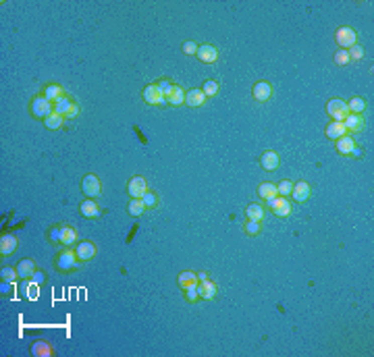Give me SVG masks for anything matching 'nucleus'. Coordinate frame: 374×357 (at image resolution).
Segmentation results:
<instances>
[{
	"label": "nucleus",
	"mask_w": 374,
	"mask_h": 357,
	"mask_svg": "<svg viewBox=\"0 0 374 357\" xmlns=\"http://www.w3.org/2000/svg\"><path fill=\"white\" fill-rule=\"evenodd\" d=\"M245 218H247V220H258V222H262L264 218H266V210H264L262 204H249V206L245 208Z\"/></svg>",
	"instance_id": "5701e85b"
},
{
	"label": "nucleus",
	"mask_w": 374,
	"mask_h": 357,
	"mask_svg": "<svg viewBox=\"0 0 374 357\" xmlns=\"http://www.w3.org/2000/svg\"><path fill=\"white\" fill-rule=\"evenodd\" d=\"M258 195H260L264 201H268V199L276 197V195H278V191H276V183H270V181L260 183V185H258Z\"/></svg>",
	"instance_id": "a878e982"
},
{
	"label": "nucleus",
	"mask_w": 374,
	"mask_h": 357,
	"mask_svg": "<svg viewBox=\"0 0 374 357\" xmlns=\"http://www.w3.org/2000/svg\"><path fill=\"white\" fill-rule=\"evenodd\" d=\"M15 250H17V237H13V235L0 237V256L9 258L11 254H15Z\"/></svg>",
	"instance_id": "4be33fe9"
},
{
	"label": "nucleus",
	"mask_w": 374,
	"mask_h": 357,
	"mask_svg": "<svg viewBox=\"0 0 374 357\" xmlns=\"http://www.w3.org/2000/svg\"><path fill=\"white\" fill-rule=\"evenodd\" d=\"M198 46H200V44H196V42H192V40H187V42H183L181 50H183V54L192 56V54H196V52H198Z\"/></svg>",
	"instance_id": "37998d69"
},
{
	"label": "nucleus",
	"mask_w": 374,
	"mask_h": 357,
	"mask_svg": "<svg viewBox=\"0 0 374 357\" xmlns=\"http://www.w3.org/2000/svg\"><path fill=\"white\" fill-rule=\"evenodd\" d=\"M183 297H185V301H187V303H196V301H200V295H198V285H192V287L183 289Z\"/></svg>",
	"instance_id": "e433bc0d"
},
{
	"label": "nucleus",
	"mask_w": 374,
	"mask_h": 357,
	"mask_svg": "<svg viewBox=\"0 0 374 357\" xmlns=\"http://www.w3.org/2000/svg\"><path fill=\"white\" fill-rule=\"evenodd\" d=\"M196 56L204 65H214L216 60H218V50H216V46H212V44H200Z\"/></svg>",
	"instance_id": "ddd939ff"
},
{
	"label": "nucleus",
	"mask_w": 374,
	"mask_h": 357,
	"mask_svg": "<svg viewBox=\"0 0 374 357\" xmlns=\"http://www.w3.org/2000/svg\"><path fill=\"white\" fill-rule=\"evenodd\" d=\"M146 191H148V183H146L144 177L135 175V177L129 179V183H127V193L131 195V199H142V195H144Z\"/></svg>",
	"instance_id": "9d476101"
},
{
	"label": "nucleus",
	"mask_w": 374,
	"mask_h": 357,
	"mask_svg": "<svg viewBox=\"0 0 374 357\" xmlns=\"http://www.w3.org/2000/svg\"><path fill=\"white\" fill-rule=\"evenodd\" d=\"M347 131H345V125H343L341 121H331L329 125H326V129H324V135L329 137V139H333V142H337L339 137H343Z\"/></svg>",
	"instance_id": "412c9836"
},
{
	"label": "nucleus",
	"mask_w": 374,
	"mask_h": 357,
	"mask_svg": "<svg viewBox=\"0 0 374 357\" xmlns=\"http://www.w3.org/2000/svg\"><path fill=\"white\" fill-rule=\"evenodd\" d=\"M335 42L337 46H341V50H349L351 46L357 44V32L349 25H343L335 32Z\"/></svg>",
	"instance_id": "20e7f679"
},
{
	"label": "nucleus",
	"mask_w": 374,
	"mask_h": 357,
	"mask_svg": "<svg viewBox=\"0 0 374 357\" xmlns=\"http://www.w3.org/2000/svg\"><path fill=\"white\" fill-rule=\"evenodd\" d=\"M0 276H3L5 283H17L19 272H17V268H3L0 270Z\"/></svg>",
	"instance_id": "58836bf2"
},
{
	"label": "nucleus",
	"mask_w": 374,
	"mask_h": 357,
	"mask_svg": "<svg viewBox=\"0 0 374 357\" xmlns=\"http://www.w3.org/2000/svg\"><path fill=\"white\" fill-rule=\"evenodd\" d=\"M42 96H46L50 102H56V100H60L62 96H67V91L62 89V85H58V83H48V85L44 87Z\"/></svg>",
	"instance_id": "b1692460"
},
{
	"label": "nucleus",
	"mask_w": 374,
	"mask_h": 357,
	"mask_svg": "<svg viewBox=\"0 0 374 357\" xmlns=\"http://www.w3.org/2000/svg\"><path fill=\"white\" fill-rule=\"evenodd\" d=\"M54 262H56V268L60 272H65V274H71V272H75L77 268L81 266V262H79V258H77L73 247H62Z\"/></svg>",
	"instance_id": "f257e3e1"
},
{
	"label": "nucleus",
	"mask_w": 374,
	"mask_h": 357,
	"mask_svg": "<svg viewBox=\"0 0 374 357\" xmlns=\"http://www.w3.org/2000/svg\"><path fill=\"white\" fill-rule=\"evenodd\" d=\"M17 272H19V278H29L31 274L36 272V262L31 258H25L17 264Z\"/></svg>",
	"instance_id": "bb28decb"
},
{
	"label": "nucleus",
	"mask_w": 374,
	"mask_h": 357,
	"mask_svg": "<svg viewBox=\"0 0 374 357\" xmlns=\"http://www.w3.org/2000/svg\"><path fill=\"white\" fill-rule=\"evenodd\" d=\"M81 191L85 197H91V199H96L100 193H102V183L96 175H91L87 173L83 179H81Z\"/></svg>",
	"instance_id": "423d86ee"
},
{
	"label": "nucleus",
	"mask_w": 374,
	"mask_h": 357,
	"mask_svg": "<svg viewBox=\"0 0 374 357\" xmlns=\"http://www.w3.org/2000/svg\"><path fill=\"white\" fill-rule=\"evenodd\" d=\"M333 60H335V65H337V67H345V65H349V63H351V58H349L347 50H341V48L335 52Z\"/></svg>",
	"instance_id": "c9c22d12"
},
{
	"label": "nucleus",
	"mask_w": 374,
	"mask_h": 357,
	"mask_svg": "<svg viewBox=\"0 0 374 357\" xmlns=\"http://www.w3.org/2000/svg\"><path fill=\"white\" fill-rule=\"evenodd\" d=\"M252 96H254L256 102H268L274 96V87L268 81H258L252 87Z\"/></svg>",
	"instance_id": "f8f14e48"
},
{
	"label": "nucleus",
	"mask_w": 374,
	"mask_h": 357,
	"mask_svg": "<svg viewBox=\"0 0 374 357\" xmlns=\"http://www.w3.org/2000/svg\"><path fill=\"white\" fill-rule=\"evenodd\" d=\"M337 152L341 154V156H351L353 154V150L357 148V144H355V139H353V135H343V137H339L337 139Z\"/></svg>",
	"instance_id": "f3484780"
},
{
	"label": "nucleus",
	"mask_w": 374,
	"mask_h": 357,
	"mask_svg": "<svg viewBox=\"0 0 374 357\" xmlns=\"http://www.w3.org/2000/svg\"><path fill=\"white\" fill-rule=\"evenodd\" d=\"M343 125H345L347 135H357V133H362V131H364V127H366V118H364V114L349 112V114L345 116V121H343Z\"/></svg>",
	"instance_id": "6e6552de"
},
{
	"label": "nucleus",
	"mask_w": 374,
	"mask_h": 357,
	"mask_svg": "<svg viewBox=\"0 0 374 357\" xmlns=\"http://www.w3.org/2000/svg\"><path fill=\"white\" fill-rule=\"evenodd\" d=\"M142 201H144L146 210H154V208H158V193H154V191H146V193L142 195Z\"/></svg>",
	"instance_id": "473e14b6"
},
{
	"label": "nucleus",
	"mask_w": 374,
	"mask_h": 357,
	"mask_svg": "<svg viewBox=\"0 0 374 357\" xmlns=\"http://www.w3.org/2000/svg\"><path fill=\"white\" fill-rule=\"evenodd\" d=\"M73 102H75V100H73V98H71L69 94H67V96H62L60 100H56V102H54V112L62 114V112H65V110H67V108H69V106L73 104Z\"/></svg>",
	"instance_id": "f704fd0d"
},
{
	"label": "nucleus",
	"mask_w": 374,
	"mask_h": 357,
	"mask_svg": "<svg viewBox=\"0 0 374 357\" xmlns=\"http://www.w3.org/2000/svg\"><path fill=\"white\" fill-rule=\"evenodd\" d=\"M31 278H34V285H38V287L46 283V274H44V272H40V270H36L34 274H31Z\"/></svg>",
	"instance_id": "a18cd8bd"
},
{
	"label": "nucleus",
	"mask_w": 374,
	"mask_h": 357,
	"mask_svg": "<svg viewBox=\"0 0 374 357\" xmlns=\"http://www.w3.org/2000/svg\"><path fill=\"white\" fill-rule=\"evenodd\" d=\"M326 114L331 116V121H345V116L349 114L347 110V102L341 100V98H333L329 100V104H326Z\"/></svg>",
	"instance_id": "39448f33"
},
{
	"label": "nucleus",
	"mask_w": 374,
	"mask_h": 357,
	"mask_svg": "<svg viewBox=\"0 0 374 357\" xmlns=\"http://www.w3.org/2000/svg\"><path fill=\"white\" fill-rule=\"evenodd\" d=\"M156 85H158V89L162 91V96H166V91L173 87V83H170V79H166V77H162V79L156 81Z\"/></svg>",
	"instance_id": "c03bdc74"
},
{
	"label": "nucleus",
	"mask_w": 374,
	"mask_h": 357,
	"mask_svg": "<svg viewBox=\"0 0 374 357\" xmlns=\"http://www.w3.org/2000/svg\"><path fill=\"white\" fill-rule=\"evenodd\" d=\"M177 285H179L181 289H187V287H192V285H198V274L192 272V270H183V272H179V276H177Z\"/></svg>",
	"instance_id": "cd10ccee"
},
{
	"label": "nucleus",
	"mask_w": 374,
	"mask_h": 357,
	"mask_svg": "<svg viewBox=\"0 0 374 357\" xmlns=\"http://www.w3.org/2000/svg\"><path fill=\"white\" fill-rule=\"evenodd\" d=\"M266 206L270 208V212L276 218H291V214H293V204L289 201V197H283V195H276V197L268 199Z\"/></svg>",
	"instance_id": "7ed1b4c3"
},
{
	"label": "nucleus",
	"mask_w": 374,
	"mask_h": 357,
	"mask_svg": "<svg viewBox=\"0 0 374 357\" xmlns=\"http://www.w3.org/2000/svg\"><path fill=\"white\" fill-rule=\"evenodd\" d=\"M62 226H65V224H54V226H50V230H48V241H50V243H60V241H62Z\"/></svg>",
	"instance_id": "4c0bfd02"
},
{
	"label": "nucleus",
	"mask_w": 374,
	"mask_h": 357,
	"mask_svg": "<svg viewBox=\"0 0 374 357\" xmlns=\"http://www.w3.org/2000/svg\"><path fill=\"white\" fill-rule=\"evenodd\" d=\"M31 353H34L36 357H52L54 347L50 343H46V340H36V343L31 345Z\"/></svg>",
	"instance_id": "393cba45"
},
{
	"label": "nucleus",
	"mask_w": 374,
	"mask_h": 357,
	"mask_svg": "<svg viewBox=\"0 0 374 357\" xmlns=\"http://www.w3.org/2000/svg\"><path fill=\"white\" fill-rule=\"evenodd\" d=\"M216 293H218V287H216V283L210 281V278H208V281L198 283V295H200L202 301H212V299H216Z\"/></svg>",
	"instance_id": "2eb2a0df"
},
{
	"label": "nucleus",
	"mask_w": 374,
	"mask_h": 357,
	"mask_svg": "<svg viewBox=\"0 0 374 357\" xmlns=\"http://www.w3.org/2000/svg\"><path fill=\"white\" fill-rule=\"evenodd\" d=\"M208 102L206 94L202 89H190V91H185V104L190 106V108H200V106H204Z\"/></svg>",
	"instance_id": "6ab92c4d"
},
{
	"label": "nucleus",
	"mask_w": 374,
	"mask_h": 357,
	"mask_svg": "<svg viewBox=\"0 0 374 357\" xmlns=\"http://www.w3.org/2000/svg\"><path fill=\"white\" fill-rule=\"evenodd\" d=\"M243 230H245V235H249V237H258L260 232H262V222H258V220H245Z\"/></svg>",
	"instance_id": "2f4dec72"
},
{
	"label": "nucleus",
	"mask_w": 374,
	"mask_h": 357,
	"mask_svg": "<svg viewBox=\"0 0 374 357\" xmlns=\"http://www.w3.org/2000/svg\"><path fill=\"white\" fill-rule=\"evenodd\" d=\"M280 164V158H278V154L274 150H266L260 156V166L266 170V173H272V170H276Z\"/></svg>",
	"instance_id": "dca6fc26"
},
{
	"label": "nucleus",
	"mask_w": 374,
	"mask_h": 357,
	"mask_svg": "<svg viewBox=\"0 0 374 357\" xmlns=\"http://www.w3.org/2000/svg\"><path fill=\"white\" fill-rule=\"evenodd\" d=\"M62 123H65V116L58 114V112H52L48 118H44L46 129H50V131H58V129H62Z\"/></svg>",
	"instance_id": "c85d7f7f"
},
{
	"label": "nucleus",
	"mask_w": 374,
	"mask_h": 357,
	"mask_svg": "<svg viewBox=\"0 0 374 357\" xmlns=\"http://www.w3.org/2000/svg\"><path fill=\"white\" fill-rule=\"evenodd\" d=\"M142 98L150 106H162V104H166V98L162 96V91L158 89V85H156V83H150V85L144 87Z\"/></svg>",
	"instance_id": "0eeeda50"
},
{
	"label": "nucleus",
	"mask_w": 374,
	"mask_h": 357,
	"mask_svg": "<svg viewBox=\"0 0 374 357\" xmlns=\"http://www.w3.org/2000/svg\"><path fill=\"white\" fill-rule=\"evenodd\" d=\"M312 195V187L308 181H298L293 183V189H291V197L293 201H298V204H306V201L310 199Z\"/></svg>",
	"instance_id": "4468645a"
},
{
	"label": "nucleus",
	"mask_w": 374,
	"mask_h": 357,
	"mask_svg": "<svg viewBox=\"0 0 374 357\" xmlns=\"http://www.w3.org/2000/svg\"><path fill=\"white\" fill-rule=\"evenodd\" d=\"M208 278H210V276H208V272H200V274H198V283H202V281H208Z\"/></svg>",
	"instance_id": "49530a36"
},
{
	"label": "nucleus",
	"mask_w": 374,
	"mask_h": 357,
	"mask_svg": "<svg viewBox=\"0 0 374 357\" xmlns=\"http://www.w3.org/2000/svg\"><path fill=\"white\" fill-rule=\"evenodd\" d=\"M164 98H166V104H168V106H183V104H185V89H183L181 85L173 83V87L166 91Z\"/></svg>",
	"instance_id": "a211bd4d"
},
{
	"label": "nucleus",
	"mask_w": 374,
	"mask_h": 357,
	"mask_svg": "<svg viewBox=\"0 0 374 357\" xmlns=\"http://www.w3.org/2000/svg\"><path fill=\"white\" fill-rule=\"evenodd\" d=\"M77 243H79V232H77V228L71 226V224H65V226H62V241H60V245L62 247H75Z\"/></svg>",
	"instance_id": "aec40b11"
},
{
	"label": "nucleus",
	"mask_w": 374,
	"mask_h": 357,
	"mask_svg": "<svg viewBox=\"0 0 374 357\" xmlns=\"http://www.w3.org/2000/svg\"><path fill=\"white\" fill-rule=\"evenodd\" d=\"M79 214L83 216V218H89V220H96L102 216V208L98 206V201L96 199H91V197H85L81 204H79Z\"/></svg>",
	"instance_id": "1a4fd4ad"
},
{
	"label": "nucleus",
	"mask_w": 374,
	"mask_h": 357,
	"mask_svg": "<svg viewBox=\"0 0 374 357\" xmlns=\"http://www.w3.org/2000/svg\"><path fill=\"white\" fill-rule=\"evenodd\" d=\"M218 89H221V85H218V81H214V79H208L206 83H204V87H202V91L206 94V98L210 100V98H214L216 94H218Z\"/></svg>",
	"instance_id": "72a5a7b5"
},
{
	"label": "nucleus",
	"mask_w": 374,
	"mask_h": 357,
	"mask_svg": "<svg viewBox=\"0 0 374 357\" xmlns=\"http://www.w3.org/2000/svg\"><path fill=\"white\" fill-rule=\"evenodd\" d=\"M291 189H293V183L291 181H280L278 185H276V191H278V195H283V197H287V195H291Z\"/></svg>",
	"instance_id": "a19ab883"
},
{
	"label": "nucleus",
	"mask_w": 374,
	"mask_h": 357,
	"mask_svg": "<svg viewBox=\"0 0 374 357\" xmlns=\"http://www.w3.org/2000/svg\"><path fill=\"white\" fill-rule=\"evenodd\" d=\"M29 112L34 118H48L54 112V102H50L46 96H36L29 104Z\"/></svg>",
	"instance_id": "f03ea898"
},
{
	"label": "nucleus",
	"mask_w": 374,
	"mask_h": 357,
	"mask_svg": "<svg viewBox=\"0 0 374 357\" xmlns=\"http://www.w3.org/2000/svg\"><path fill=\"white\" fill-rule=\"evenodd\" d=\"M127 212H129V216H133V218H137V216H144L146 214L144 201L142 199H131L129 204H127Z\"/></svg>",
	"instance_id": "c756f323"
},
{
	"label": "nucleus",
	"mask_w": 374,
	"mask_h": 357,
	"mask_svg": "<svg viewBox=\"0 0 374 357\" xmlns=\"http://www.w3.org/2000/svg\"><path fill=\"white\" fill-rule=\"evenodd\" d=\"M79 112H81L79 104H77V102H73V104H71V106L67 108V110L62 112V116H65V121H71V118H77V116H79Z\"/></svg>",
	"instance_id": "ea45409f"
},
{
	"label": "nucleus",
	"mask_w": 374,
	"mask_h": 357,
	"mask_svg": "<svg viewBox=\"0 0 374 357\" xmlns=\"http://www.w3.org/2000/svg\"><path fill=\"white\" fill-rule=\"evenodd\" d=\"M347 110L349 112H355V114H362L366 110V100L360 98V96H353L349 102H347Z\"/></svg>",
	"instance_id": "7c9ffc66"
},
{
	"label": "nucleus",
	"mask_w": 374,
	"mask_h": 357,
	"mask_svg": "<svg viewBox=\"0 0 374 357\" xmlns=\"http://www.w3.org/2000/svg\"><path fill=\"white\" fill-rule=\"evenodd\" d=\"M347 54H349V58H351V60H362L366 52H364V48H362L360 44H355V46H351V48L347 50Z\"/></svg>",
	"instance_id": "79ce46f5"
},
{
	"label": "nucleus",
	"mask_w": 374,
	"mask_h": 357,
	"mask_svg": "<svg viewBox=\"0 0 374 357\" xmlns=\"http://www.w3.org/2000/svg\"><path fill=\"white\" fill-rule=\"evenodd\" d=\"M73 250H75V254H77V258H79L81 264L96 258V243H91V241H79Z\"/></svg>",
	"instance_id": "9b49d317"
}]
</instances>
